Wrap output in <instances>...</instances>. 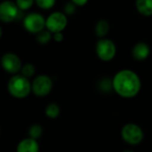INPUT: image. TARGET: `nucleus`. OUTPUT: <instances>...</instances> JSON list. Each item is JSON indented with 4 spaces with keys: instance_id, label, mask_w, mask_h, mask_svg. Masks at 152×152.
Returning <instances> with one entry per match:
<instances>
[{
    "instance_id": "1",
    "label": "nucleus",
    "mask_w": 152,
    "mask_h": 152,
    "mask_svg": "<svg viewBox=\"0 0 152 152\" xmlns=\"http://www.w3.org/2000/svg\"><path fill=\"white\" fill-rule=\"evenodd\" d=\"M111 82L114 91L123 98H133L136 96L142 87L139 76L131 69L118 71Z\"/></svg>"
},
{
    "instance_id": "2",
    "label": "nucleus",
    "mask_w": 152,
    "mask_h": 152,
    "mask_svg": "<svg viewBox=\"0 0 152 152\" xmlns=\"http://www.w3.org/2000/svg\"><path fill=\"white\" fill-rule=\"evenodd\" d=\"M7 89L9 94L14 98L23 99L30 94L31 84L28 78L23 77L21 74H15L9 79Z\"/></svg>"
},
{
    "instance_id": "3",
    "label": "nucleus",
    "mask_w": 152,
    "mask_h": 152,
    "mask_svg": "<svg viewBox=\"0 0 152 152\" xmlns=\"http://www.w3.org/2000/svg\"><path fill=\"white\" fill-rule=\"evenodd\" d=\"M122 139L130 145H137L142 142L144 134L141 126L134 123L125 125L121 130Z\"/></svg>"
},
{
    "instance_id": "4",
    "label": "nucleus",
    "mask_w": 152,
    "mask_h": 152,
    "mask_svg": "<svg viewBox=\"0 0 152 152\" xmlns=\"http://www.w3.org/2000/svg\"><path fill=\"white\" fill-rule=\"evenodd\" d=\"M95 49L97 56L103 61H111L117 53L116 45L112 40L108 38H101L97 42Z\"/></svg>"
},
{
    "instance_id": "5",
    "label": "nucleus",
    "mask_w": 152,
    "mask_h": 152,
    "mask_svg": "<svg viewBox=\"0 0 152 152\" xmlns=\"http://www.w3.org/2000/svg\"><path fill=\"white\" fill-rule=\"evenodd\" d=\"M68 24L67 16L61 12H54L45 19V28L52 34L62 32Z\"/></svg>"
},
{
    "instance_id": "6",
    "label": "nucleus",
    "mask_w": 152,
    "mask_h": 152,
    "mask_svg": "<svg viewBox=\"0 0 152 152\" xmlns=\"http://www.w3.org/2000/svg\"><path fill=\"white\" fill-rule=\"evenodd\" d=\"M24 28L32 34H37L45 28V19L38 12H30L23 20Z\"/></svg>"
},
{
    "instance_id": "7",
    "label": "nucleus",
    "mask_w": 152,
    "mask_h": 152,
    "mask_svg": "<svg viewBox=\"0 0 152 152\" xmlns=\"http://www.w3.org/2000/svg\"><path fill=\"white\" fill-rule=\"evenodd\" d=\"M53 89V81L46 75L37 76L31 84V91L38 97H44L49 94Z\"/></svg>"
},
{
    "instance_id": "8",
    "label": "nucleus",
    "mask_w": 152,
    "mask_h": 152,
    "mask_svg": "<svg viewBox=\"0 0 152 152\" xmlns=\"http://www.w3.org/2000/svg\"><path fill=\"white\" fill-rule=\"evenodd\" d=\"M1 66L4 71L10 74H17L22 67L19 56L13 53H6L1 57Z\"/></svg>"
},
{
    "instance_id": "9",
    "label": "nucleus",
    "mask_w": 152,
    "mask_h": 152,
    "mask_svg": "<svg viewBox=\"0 0 152 152\" xmlns=\"http://www.w3.org/2000/svg\"><path fill=\"white\" fill-rule=\"evenodd\" d=\"M20 9L15 3L6 0L0 3V20L4 23H10L15 20L19 16Z\"/></svg>"
},
{
    "instance_id": "10",
    "label": "nucleus",
    "mask_w": 152,
    "mask_h": 152,
    "mask_svg": "<svg viewBox=\"0 0 152 152\" xmlns=\"http://www.w3.org/2000/svg\"><path fill=\"white\" fill-rule=\"evenodd\" d=\"M151 53V49L148 44L145 42H138L134 45L132 49V55L133 57L139 61L146 60Z\"/></svg>"
},
{
    "instance_id": "11",
    "label": "nucleus",
    "mask_w": 152,
    "mask_h": 152,
    "mask_svg": "<svg viewBox=\"0 0 152 152\" xmlns=\"http://www.w3.org/2000/svg\"><path fill=\"white\" fill-rule=\"evenodd\" d=\"M39 145L37 140L25 138L17 145V152H38Z\"/></svg>"
},
{
    "instance_id": "12",
    "label": "nucleus",
    "mask_w": 152,
    "mask_h": 152,
    "mask_svg": "<svg viewBox=\"0 0 152 152\" xmlns=\"http://www.w3.org/2000/svg\"><path fill=\"white\" fill-rule=\"evenodd\" d=\"M135 7L140 14L146 17L152 16V0H136Z\"/></svg>"
},
{
    "instance_id": "13",
    "label": "nucleus",
    "mask_w": 152,
    "mask_h": 152,
    "mask_svg": "<svg viewBox=\"0 0 152 152\" xmlns=\"http://www.w3.org/2000/svg\"><path fill=\"white\" fill-rule=\"evenodd\" d=\"M110 31V24L106 20H100L95 25V34L97 37L101 38H104V37Z\"/></svg>"
},
{
    "instance_id": "14",
    "label": "nucleus",
    "mask_w": 152,
    "mask_h": 152,
    "mask_svg": "<svg viewBox=\"0 0 152 152\" xmlns=\"http://www.w3.org/2000/svg\"><path fill=\"white\" fill-rule=\"evenodd\" d=\"M61 110L59 105H57L56 103H50L47 105L46 109H45V114L49 118L54 119L57 118L60 115Z\"/></svg>"
},
{
    "instance_id": "15",
    "label": "nucleus",
    "mask_w": 152,
    "mask_h": 152,
    "mask_svg": "<svg viewBox=\"0 0 152 152\" xmlns=\"http://www.w3.org/2000/svg\"><path fill=\"white\" fill-rule=\"evenodd\" d=\"M52 33L47 29H43L37 34V41L41 45H45L52 39Z\"/></svg>"
},
{
    "instance_id": "16",
    "label": "nucleus",
    "mask_w": 152,
    "mask_h": 152,
    "mask_svg": "<svg viewBox=\"0 0 152 152\" xmlns=\"http://www.w3.org/2000/svg\"><path fill=\"white\" fill-rule=\"evenodd\" d=\"M42 134H43V128L38 124H33L28 129L29 138H32L34 140H37L42 136Z\"/></svg>"
},
{
    "instance_id": "17",
    "label": "nucleus",
    "mask_w": 152,
    "mask_h": 152,
    "mask_svg": "<svg viewBox=\"0 0 152 152\" xmlns=\"http://www.w3.org/2000/svg\"><path fill=\"white\" fill-rule=\"evenodd\" d=\"M20 72L21 75L27 78H29L31 77L34 76L35 72H36V68L33 64L31 63H27L25 65H23L20 69Z\"/></svg>"
},
{
    "instance_id": "18",
    "label": "nucleus",
    "mask_w": 152,
    "mask_h": 152,
    "mask_svg": "<svg viewBox=\"0 0 152 152\" xmlns=\"http://www.w3.org/2000/svg\"><path fill=\"white\" fill-rule=\"evenodd\" d=\"M37 5L43 10H49L53 8L56 3V0H35Z\"/></svg>"
},
{
    "instance_id": "19",
    "label": "nucleus",
    "mask_w": 152,
    "mask_h": 152,
    "mask_svg": "<svg viewBox=\"0 0 152 152\" xmlns=\"http://www.w3.org/2000/svg\"><path fill=\"white\" fill-rule=\"evenodd\" d=\"M34 2L35 0H16L15 4L20 10L26 11L32 7V5L34 4Z\"/></svg>"
},
{
    "instance_id": "20",
    "label": "nucleus",
    "mask_w": 152,
    "mask_h": 152,
    "mask_svg": "<svg viewBox=\"0 0 152 152\" xmlns=\"http://www.w3.org/2000/svg\"><path fill=\"white\" fill-rule=\"evenodd\" d=\"M63 13L67 16V15H73L76 11H77V5L74 4L72 2L70 3H67L63 8Z\"/></svg>"
},
{
    "instance_id": "21",
    "label": "nucleus",
    "mask_w": 152,
    "mask_h": 152,
    "mask_svg": "<svg viewBox=\"0 0 152 152\" xmlns=\"http://www.w3.org/2000/svg\"><path fill=\"white\" fill-rule=\"evenodd\" d=\"M53 35V38L54 39L55 42H58V43L61 42L63 40V38H64V37L62 35V32H57V33H54Z\"/></svg>"
},
{
    "instance_id": "22",
    "label": "nucleus",
    "mask_w": 152,
    "mask_h": 152,
    "mask_svg": "<svg viewBox=\"0 0 152 152\" xmlns=\"http://www.w3.org/2000/svg\"><path fill=\"white\" fill-rule=\"evenodd\" d=\"M70 1L77 6H83L88 2V0H70Z\"/></svg>"
},
{
    "instance_id": "23",
    "label": "nucleus",
    "mask_w": 152,
    "mask_h": 152,
    "mask_svg": "<svg viewBox=\"0 0 152 152\" xmlns=\"http://www.w3.org/2000/svg\"><path fill=\"white\" fill-rule=\"evenodd\" d=\"M2 35H3V30H2V28H1V27H0V38H1Z\"/></svg>"
},
{
    "instance_id": "24",
    "label": "nucleus",
    "mask_w": 152,
    "mask_h": 152,
    "mask_svg": "<svg viewBox=\"0 0 152 152\" xmlns=\"http://www.w3.org/2000/svg\"><path fill=\"white\" fill-rule=\"evenodd\" d=\"M124 152H133L132 151H124Z\"/></svg>"
}]
</instances>
